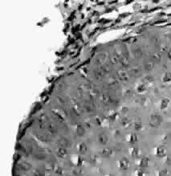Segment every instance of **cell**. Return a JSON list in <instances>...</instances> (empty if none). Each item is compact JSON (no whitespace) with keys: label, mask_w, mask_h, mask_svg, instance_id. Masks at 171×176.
Here are the masks:
<instances>
[{"label":"cell","mask_w":171,"mask_h":176,"mask_svg":"<svg viewBox=\"0 0 171 176\" xmlns=\"http://www.w3.org/2000/svg\"><path fill=\"white\" fill-rule=\"evenodd\" d=\"M162 81L164 83H168L171 81V73H166L162 76Z\"/></svg>","instance_id":"obj_11"},{"label":"cell","mask_w":171,"mask_h":176,"mask_svg":"<svg viewBox=\"0 0 171 176\" xmlns=\"http://www.w3.org/2000/svg\"><path fill=\"white\" fill-rule=\"evenodd\" d=\"M145 80H146V82H152V81H153V77L151 76H148L145 78Z\"/></svg>","instance_id":"obj_16"},{"label":"cell","mask_w":171,"mask_h":176,"mask_svg":"<svg viewBox=\"0 0 171 176\" xmlns=\"http://www.w3.org/2000/svg\"><path fill=\"white\" fill-rule=\"evenodd\" d=\"M131 73H133V75H134V76H138V75L140 74V70H139L138 68H133L131 71Z\"/></svg>","instance_id":"obj_15"},{"label":"cell","mask_w":171,"mask_h":176,"mask_svg":"<svg viewBox=\"0 0 171 176\" xmlns=\"http://www.w3.org/2000/svg\"><path fill=\"white\" fill-rule=\"evenodd\" d=\"M167 56H168V58H169L170 60H171V49L170 50L168 51V53H167Z\"/></svg>","instance_id":"obj_18"},{"label":"cell","mask_w":171,"mask_h":176,"mask_svg":"<svg viewBox=\"0 0 171 176\" xmlns=\"http://www.w3.org/2000/svg\"><path fill=\"white\" fill-rule=\"evenodd\" d=\"M165 163H166L167 166H171V158L166 156V158H165Z\"/></svg>","instance_id":"obj_14"},{"label":"cell","mask_w":171,"mask_h":176,"mask_svg":"<svg viewBox=\"0 0 171 176\" xmlns=\"http://www.w3.org/2000/svg\"><path fill=\"white\" fill-rule=\"evenodd\" d=\"M169 174V171L166 169H161L158 171V176H167Z\"/></svg>","instance_id":"obj_12"},{"label":"cell","mask_w":171,"mask_h":176,"mask_svg":"<svg viewBox=\"0 0 171 176\" xmlns=\"http://www.w3.org/2000/svg\"><path fill=\"white\" fill-rule=\"evenodd\" d=\"M170 104V99L169 97H163L161 98L160 102H159V108L161 110H165L169 107Z\"/></svg>","instance_id":"obj_5"},{"label":"cell","mask_w":171,"mask_h":176,"mask_svg":"<svg viewBox=\"0 0 171 176\" xmlns=\"http://www.w3.org/2000/svg\"><path fill=\"white\" fill-rule=\"evenodd\" d=\"M135 176H145V172L142 169H139V170H137L135 172Z\"/></svg>","instance_id":"obj_13"},{"label":"cell","mask_w":171,"mask_h":176,"mask_svg":"<svg viewBox=\"0 0 171 176\" xmlns=\"http://www.w3.org/2000/svg\"><path fill=\"white\" fill-rule=\"evenodd\" d=\"M118 76H119V78H120L121 80H124V81L128 80V77L129 76H128V73H127L126 72H124V71L119 72Z\"/></svg>","instance_id":"obj_10"},{"label":"cell","mask_w":171,"mask_h":176,"mask_svg":"<svg viewBox=\"0 0 171 176\" xmlns=\"http://www.w3.org/2000/svg\"><path fill=\"white\" fill-rule=\"evenodd\" d=\"M133 129L135 131H141L143 129V124L141 121H136L133 123Z\"/></svg>","instance_id":"obj_8"},{"label":"cell","mask_w":171,"mask_h":176,"mask_svg":"<svg viewBox=\"0 0 171 176\" xmlns=\"http://www.w3.org/2000/svg\"><path fill=\"white\" fill-rule=\"evenodd\" d=\"M127 142L131 145H135L139 142V136L137 133H131L128 137H127Z\"/></svg>","instance_id":"obj_4"},{"label":"cell","mask_w":171,"mask_h":176,"mask_svg":"<svg viewBox=\"0 0 171 176\" xmlns=\"http://www.w3.org/2000/svg\"><path fill=\"white\" fill-rule=\"evenodd\" d=\"M149 163V158L146 157V156H143V157H141L140 158V160H139L138 166L141 169H145V168H146V167H148Z\"/></svg>","instance_id":"obj_6"},{"label":"cell","mask_w":171,"mask_h":176,"mask_svg":"<svg viewBox=\"0 0 171 176\" xmlns=\"http://www.w3.org/2000/svg\"><path fill=\"white\" fill-rule=\"evenodd\" d=\"M118 168L123 171H126L129 167V160L128 158L123 157L117 162Z\"/></svg>","instance_id":"obj_2"},{"label":"cell","mask_w":171,"mask_h":176,"mask_svg":"<svg viewBox=\"0 0 171 176\" xmlns=\"http://www.w3.org/2000/svg\"><path fill=\"white\" fill-rule=\"evenodd\" d=\"M146 89H147L146 85H145V84H141V85H139L137 87L136 90H137L138 93H143L146 91Z\"/></svg>","instance_id":"obj_9"},{"label":"cell","mask_w":171,"mask_h":176,"mask_svg":"<svg viewBox=\"0 0 171 176\" xmlns=\"http://www.w3.org/2000/svg\"><path fill=\"white\" fill-rule=\"evenodd\" d=\"M146 69L148 71H149V70H151V69L153 68V64H146Z\"/></svg>","instance_id":"obj_17"},{"label":"cell","mask_w":171,"mask_h":176,"mask_svg":"<svg viewBox=\"0 0 171 176\" xmlns=\"http://www.w3.org/2000/svg\"><path fill=\"white\" fill-rule=\"evenodd\" d=\"M129 154H130V156L133 157V158L139 157V155H140V149L136 146L132 147V148L129 149Z\"/></svg>","instance_id":"obj_7"},{"label":"cell","mask_w":171,"mask_h":176,"mask_svg":"<svg viewBox=\"0 0 171 176\" xmlns=\"http://www.w3.org/2000/svg\"><path fill=\"white\" fill-rule=\"evenodd\" d=\"M155 155L158 158H166L167 155L166 148L164 146H159L155 150Z\"/></svg>","instance_id":"obj_3"},{"label":"cell","mask_w":171,"mask_h":176,"mask_svg":"<svg viewBox=\"0 0 171 176\" xmlns=\"http://www.w3.org/2000/svg\"><path fill=\"white\" fill-rule=\"evenodd\" d=\"M162 122H163V118L161 116V114L157 113L150 115L149 117V120H148L149 126L152 128L159 127V126L161 125Z\"/></svg>","instance_id":"obj_1"}]
</instances>
